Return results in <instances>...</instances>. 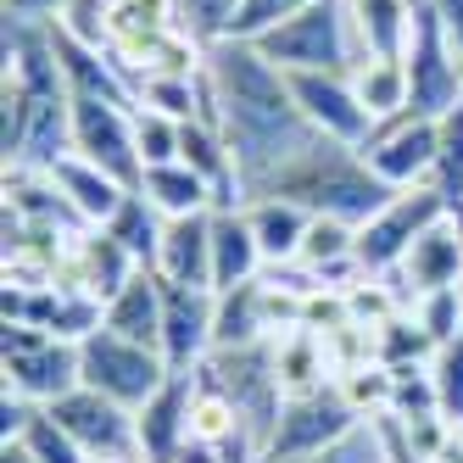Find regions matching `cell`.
Instances as JSON below:
<instances>
[{
  "mask_svg": "<svg viewBox=\"0 0 463 463\" xmlns=\"http://www.w3.org/2000/svg\"><path fill=\"white\" fill-rule=\"evenodd\" d=\"M251 235L262 246V262H269V274L279 269H296V257H302V241L313 229V213L302 202H285V195H251V202L241 207Z\"/></svg>",
  "mask_w": 463,
  "mask_h": 463,
  "instance_id": "ac0fdd59",
  "label": "cell"
},
{
  "mask_svg": "<svg viewBox=\"0 0 463 463\" xmlns=\"http://www.w3.org/2000/svg\"><path fill=\"white\" fill-rule=\"evenodd\" d=\"M6 73H0V151L6 168L51 174L73 156V90L61 73L51 23H0Z\"/></svg>",
  "mask_w": 463,
  "mask_h": 463,
  "instance_id": "7a4b0ae2",
  "label": "cell"
},
{
  "mask_svg": "<svg viewBox=\"0 0 463 463\" xmlns=\"http://www.w3.org/2000/svg\"><path fill=\"white\" fill-rule=\"evenodd\" d=\"M452 207H447V195L436 184H419V190H396L391 202L357 229V269L363 279H385L402 269V257L413 251V241L424 235L430 223H441Z\"/></svg>",
  "mask_w": 463,
  "mask_h": 463,
  "instance_id": "8992f818",
  "label": "cell"
},
{
  "mask_svg": "<svg viewBox=\"0 0 463 463\" xmlns=\"http://www.w3.org/2000/svg\"><path fill=\"white\" fill-rule=\"evenodd\" d=\"M363 162L391 184V190H419L436 179V151H441V123L419 112H396L374 123V135L357 146Z\"/></svg>",
  "mask_w": 463,
  "mask_h": 463,
  "instance_id": "30bf717a",
  "label": "cell"
},
{
  "mask_svg": "<svg viewBox=\"0 0 463 463\" xmlns=\"http://www.w3.org/2000/svg\"><path fill=\"white\" fill-rule=\"evenodd\" d=\"M0 463H34V458H28L17 441H0Z\"/></svg>",
  "mask_w": 463,
  "mask_h": 463,
  "instance_id": "f35d334b",
  "label": "cell"
},
{
  "mask_svg": "<svg viewBox=\"0 0 463 463\" xmlns=\"http://www.w3.org/2000/svg\"><path fill=\"white\" fill-rule=\"evenodd\" d=\"M251 45L269 56L279 73H290V79L296 73H352L357 61H363L346 0H318V6L296 12L290 23L269 28V34H257Z\"/></svg>",
  "mask_w": 463,
  "mask_h": 463,
  "instance_id": "277c9868",
  "label": "cell"
},
{
  "mask_svg": "<svg viewBox=\"0 0 463 463\" xmlns=\"http://www.w3.org/2000/svg\"><path fill=\"white\" fill-rule=\"evenodd\" d=\"M458 279H463V213H447L441 223H430L413 241V251L402 257V269L385 274V285L396 290L402 313L419 302V296L458 290Z\"/></svg>",
  "mask_w": 463,
  "mask_h": 463,
  "instance_id": "5bb4252c",
  "label": "cell"
},
{
  "mask_svg": "<svg viewBox=\"0 0 463 463\" xmlns=\"http://www.w3.org/2000/svg\"><path fill=\"white\" fill-rule=\"evenodd\" d=\"M352 90H357L363 112H369L374 123H385V118H396V112L413 107L402 56H369V61H357V68H352Z\"/></svg>",
  "mask_w": 463,
  "mask_h": 463,
  "instance_id": "4316f807",
  "label": "cell"
},
{
  "mask_svg": "<svg viewBox=\"0 0 463 463\" xmlns=\"http://www.w3.org/2000/svg\"><path fill=\"white\" fill-rule=\"evenodd\" d=\"M202 79H207V112L202 118L218 123V135L229 140L241 184H246V202H251V195H262L318 140V128L296 107L290 73H279L251 40L213 45L202 61Z\"/></svg>",
  "mask_w": 463,
  "mask_h": 463,
  "instance_id": "6da1fadb",
  "label": "cell"
},
{
  "mask_svg": "<svg viewBox=\"0 0 463 463\" xmlns=\"http://www.w3.org/2000/svg\"><path fill=\"white\" fill-rule=\"evenodd\" d=\"M140 274V262L128 257L107 229H84V235L68 246V257H61V279H68L73 290H84L90 302H112V296Z\"/></svg>",
  "mask_w": 463,
  "mask_h": 463,
  "instance_id": "e0dca14e",
  "label": "cell"
},
{
  "mask_svg": "<svg viewBox=\"0 0 463 463\" xmlns=\"http://www.w3.org/2000/svg\"><path fill=\"white\" fill-rule=\"evenodd\" d=\"M452 441H458V447H463V424H458V430H452Z\"/></svg>",
  "mask_w": 463,
  "mask_h": 463,
  "instance_id": "ab89813d",
  "label": "cell"
},
{
  "mask_svg": "<svg viewBox=\"0 0 463 463\" xmlns=\"http://www.w3.org/2000/svg\"><path fill=\"white\" fill-rule=\"evenodd\" d=\"M0 369H6V396H23L34 408H56L68 391L84 385L79 341H56L28 324L0 329Z\"/></svg>",
  "mask_w": 463,
  "mask_h": 463,
  "instance_id": "5b68a950",
  "label": "cell"
},
{
  "mask_svg": "<svg viewBox=\"0 0 463 463\" xmlns=\"http://www.w3.org/2000/svg\"><path fill=\"white\" fill-rule=\"evenodd\" d=\"M318 6V0H246L241 17H235V40H257V34H269V28L290 23L296 12H307Z\"/></svg>",
  "mask_w": 463,
  "mask_h": 463,
  "instance_id": "d590c367",
  "label": "cell"
},
{
  "mask_svg": "<svg viewBox=\"0 0 463 463\" xmlns=\"http://www.w3.org/2000/svg\"><path fill=\"white\" fill-rule=\"evenodd\" d=\"M436 123H441V151H436V179L430 184L447 195L452 213H463V101Z\"/></svg>",
  "mask_w": 463,
  "mask_h": 463,
  "instance_id": "836d02e7",
  "label": "cell"
},
{
  "mask_svg": "<svg viewBox=\"0 0 463 463\" xmlns=\"http://www.w3.org/2000/svg\"><path fill=\"white\" fill-rule=\"evenodd\" d=\"M352 6V34L363 61L369 56H408L413 28H419V0H346Z\"/></svg>",
  "mask_w": 463,
  "mask_h": 463,
  "instance_id": "603a6c76",
  "label": "cell"
},
{
  "mask_svg": "<svg viewBox=\"0 0 463 463\" xmlns=\"http://www.w3.org/2000/svg\"><path fill=\"white\" fill-rule=\"evenodd\" d=\"M135 190L146 195V202H151L162 218H190V213H213V207H218L213 190H207V179L190 174L184 162H156V168L140 174Z\"/></svg>",
  "mask_w": 463,
  "mask_h": 463,
  "instance_id": "484cf974",
  "label": "cell"
},
{
  "mask_svg": "<svg viewBox=\"0 0 463 463\" xmlns=\"http://www.w3.org/2000/svg\"><path fill=\"white\" fill-rule=\"evenodd\" d=\"M262 195H285V202H302L313 218H346V223L363 229L396 190L363 162L357 146H341V140L318 135Z\"/></svg>",
  "mask_w": 463,
  "mask_h": 463,
  "instance_id": "3957f363",
  "label": "cell"
},
{
  "mask_svg": "<svg viewBox=\"0 0 463 463\" xmlns=\"http://www.w3.org/2000/svg\"><path fill=\"white\" fill-rule=\"evenodd\" d=\"M79 357H84V385L112 396V402L123 408H146L151 396L168 385V357H162L156 346H140L128 335H112V329H95V335L79 341Z\"/></svg>",
  "mask_w": 463,
  "mask_h": 463,
  "instance_id": "52a82bcc",
  "label": "cell"
},
{
  "mask_svg": "<svg viewBox=\"0 0 463 463\" xmlns=\"http://www.w3.org/2000/svg\"><path fill=\"white\" fill-rule=\"evenodd\" d=\"M68 0H0V23H56Z\"/></svg>",
  "mask_w": 463,
  "mask_h": 463,
  "instance_id": "8d00e7d4",
  "label": "cell"
},
{
  "mask_svg": "<svg viewBox=\"0 0 463 463\" xmlns=\"http://www.w3.org/2000/svg\"><path fill=\"white\" fill-rule=\"evenodd\" d=\"M430 6H436V17L447 23V34L463 45V0H430Z\"/></svg>",
  "mask_w": 463,
  "mask_h": 463,
  "instance_id": "74e56055",
  "label": "cell"
},
{
  "mask_svg": "<svg viewBox=\"0 0 463 463\" xmlns=\"http://www.w3.org/2000/svg\"><path fill=\"white\" fill-rule=\"evenodd\" d=\"M12 441L34 458V463H90V452L68 436V430H61V419H56L51 408H34V413H28V424L17 430Z\"/></svg>",
  "mask_w": 463,
  "mask_h": 463,
  "instance_id": "f546056e",
  "label": "cell"
},
{
  "mask_svg": "<svg viewBox=\"0 0 463 463\" xmlns=\"http://www.w3.org/2000/svg\"><path fill=\"white\" fill-rule=\"evenodd\" d=\"M179 118L168 112H151L135 107V151H140V168H156V162H179Z\"/></svg>",
  "mask_w": 463,
  "mask_h": 463,
  "instance_id": "e575fe53",
  "label": "cell"
},
{
  "mask_svg": "<svg viewBox=\"0 0 463 463\" xmlns=\"http://www.w3.org/2000/svg\"><path fill=\"white\" fill-rule=\"evenodd\" d=\"M213 213L168 218V235H162V251H156V274L168 279V285H202V290H213Z\"/></svg>",
  "mask_w": 463,
  "mask_h": 463,
  "instance_id": "7402d4cb",
  "label": "cell"
},
{
  "mask_svg": "<svg viewBox=\"0 0 463 463\" xmlns=\"http://www.w3.org/2000/svg\"><path fill=\"white\" fill-rule=\"evenodd\" d=\"M51 28L84 51H112V0H68Z\"/></svg>",
  "mask_w": 463,
  "mask_h": 463,
  "instance_id": "4dcf8cb0",
  "label": "cell"
},
{
  "mask_svg": "<svg viewBox=\"0 0 463 463\" xmlns=\"http://www.w3.org/2000/svg\"><path fill=\"white\" fill-rule=\"evenodd\" d=\"M179 17H174V0H112V56L135 73V61L162 40L174 34Z\"/></svg>",
  "mask_w": 463,
  "mask_h": 463,
  "instance_id": "d4e9b609",
  "label": "cell"
},
{
  "mask_svg": "<svg viewBox=\"0 0 463 463\" xmlns=\"http://www.w3.org/2000/svg\"><path fill=\"white\" fill-rule=\"evenodd\" d=\"M101 329H112V335H128V341L162 352V274H156V269H140V274L101 307Z\"/></svg>",
  "mask_w": 463,
  "mask_h": 463,
  "instance_id": "cb8c5ba5",
  "label": "cell"
},
{
  "mask_svg": "<svg viewBox=\"0 0 463 463\" xmlns=\"http://www.w3.org/2000/svg\"><path fill=\"white\" fill-rule=\"evenodd\" d=\"M402 68H408V90H413L408 112L447 118L463 101V45L447 34V23L436 17V6L419 12V28H413V45L402 56Z\"/></svg>",
  "mask_w": 463,
  "mask_h": 463,
  "instance_id": "9c48e42d",
  "label": "cell"
},
{
  "mask_svg": "<svg viewBox=\"0 0 463 463\" xmlns=\"http://www.w3.org/2000/svg\"><path fill=\"white\" fill-rule=\"evenodd\" d=\"M61 419V430L90 452V458H128V463H140V424H135V408H123L112 402V396L101 391H68L61 402L51 408Z\"/></svg>",
  "mask_w": 463,
  "mask_h": 463,
  "instance_id": "4fadbf2b",
  "label": "cell"
},
{
  "mask_svg": "<svg viewBox=\"0 0 463 463\" xmlns=\"http://www.w3.org/2000/svg\"><path fill=\"white\" fill-rule=\"evenodd\" d=\"M195 391H202V374H168V385L135 413V424H140V463H179V452L190 447Z\"/></svg>",
  "mask_w": 463,
  "mask_h": 463,
  "instance_id": "2e32d148",
  "label": "cell"
},
{
  "mask_svg": "<svg viewBox=\"0 0 463 463\" xmlns=\"http://www.w3.org/2000/svg\"><path fill=\"white\" fill-rule=\"evenodd\" d=\"M51 184L61 190V202L79 213L84 229H107L112 213L128 202V190H135V184L112 179L107 168H95V162H84V156H61L56 168H51Z\"/></svg>",
  "mask_w": 463,
  "mask_h": 463,
  "instance_id": "ffe728a7",
  "label": "cell"
},
{
  "mask_svg": "<svg viewBox=\"0 0 463 463\" xmlns=\"http://www.w3.org/2000/svg\"><path fill=\"white\" fill-rule=\"evenodd\" d=\"M179 162L190 174L207 179L218 207H246V184H241V168H235V151H229V140L218 135V123L190 118L179 128Z\"/></svg>",
  "mask_w": 463,
  "mask_h": 463,
  "instance_id": "d6986e66",
  "label": "cell"
},
{
  "mask_svg": "<svg viewBox=\"0 0 463 463\" xmlns=\"http://www.w3.org/2000/svg\"><path fill=\"white\" fill-rule=\"evenodd\" d=\"M290 90H296V107L307 112V123L318 128L324 140L363 146L374 135V118L363 112L357 90H352V73H296Z\"/></svg>",
  "mask_w": 463,
  "mask_h": 463,
  "instance_id": "9a60e30c",
  "label": "cell"
},
{
  "mask_svg": "<svg viewBox=\"0 0 463 463\" xmlns=\"http://www.w3.org/2000/svg\"><path fill=\"white\" fill-rule=\"evenodd\" d=\"M107 235L140 262V269H156V251H162V235H168V218H162L140 190H128V202L112 213V223H107Z\"/></svg>",
  "mask_w": 463,
  "mask_h": 463,
  "instance_id": "83f0119b",
  "label": "cell"
},
{
  "mask_svg": "<svg viewBox=\"0 0 463 463\" xmlns=\"http://www.w3.org/2000/svg\"><path fill=\"white\" fill-rule=\"evenodd\" d=\"M246 0H174V17H179V34H190L202 51L235 40V17H241Z\"/></svg>",
  "mask_w": 463,
  "mask_h": 463,
  "instance_id": "f1b7e54d",
  "label": "cell"
},
{
  "mask_svg": "<svg viewBox=\"0 0 463 463\" xmlns=\"http://www.w3.org/2000/svg\"><path fill=\"white\" fill-rule=\"evenodd\" d=\"M313 463H402V458H396V447H391V436H385L380 413H369V419H357L329 452H318Z\"/></svg>",
  "mask_w": 463,
  "mask_h": 463,
  "instance_id": "d6a6232c",
  "label": "cell"
},
{
  "mask_svg": "<svg viewBox=\"0 0 463 463\" xmlns=\"http://www.w3.org/2000/svg\"><path fill=\"white\" fill-rule=\"evenodd\" d=\"M357 419L363 413L346 402L341 380L313 385V391H296V396H285L279 424H274V436H269V463H313L318 452L335 447Z\"/></svg>",
  "mask_w": 463,
  "mask_h": 463,
  "instance_id": "ba28073f",
  "label": "cell"
},
{
  "mask_svg": "<svg viewBox=\"0 0 463 463\" xmlns=\"http://www.w3.org/2000/svg\"><path fill=\"white\" fill-rule=\"evenodd\" d=\"M73 156L107 168L123 184H140V151H135V107L112 95H73Z\"/></svg>",
  "mask_w": 463,
  "mask_h": 463,
  "instance_id": "8fae6325",
  "label": "cell"
},
{
  "mask_svg": "<svg viewBox=\"0 0 463 463\" xmlns=\"http://www.w3.org/2000/svg\"><path fill=\"white\" fill-rule=\"evenodd\" d=\"M269 274L262 262V246L251 235V223L241 207H218L213 213V290H241V285H257Z\"/></svg>",
  "mask_w": 463,
  "mask_h": 463,
  "instance_id": "44dd1931",
  "label": "cell"
},
{
  "mask_svg": "<svg viewBox=\"0 0 463 463\" xmlns=\"http://www.w3.org/2000/svg\"><path fill=\"white\" fill-rule=\"evenodd\" d=\"M424 369H430V391H436V413L458 430L463 424V335L430 352Z\"/></svg>",
  "mask_w": 463,
  "mask_h": 463,
  "instance_id": "1f68e13d",
  "label": "cell"
},
{
  "mask_svg": "<svg viewBox=\"0 0 463 463\" xmlns=\"http://www.w3.org/2000/svg\"><path fill=\"white\" fill-rule=\"evenodd\" d=\"M218 352V290L162 279V357L174 374H195Z\"/></svg>",
  "mask_w": 463,
  "mask_h": 463,
  "instance_id": "7c38bea8",
  "label": "cell"
}]
</instances>
